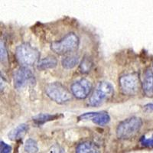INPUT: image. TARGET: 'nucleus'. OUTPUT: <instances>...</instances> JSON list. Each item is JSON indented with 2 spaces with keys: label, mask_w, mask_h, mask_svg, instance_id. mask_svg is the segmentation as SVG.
<instances>
[{
  "label": "nucleus",
  "mask_w": 153,
  "mask_h": 153,
  "mask_svg": "<svg viewBox=\"0 0 153 153\" xmlns=\"http://www.w3.org/2000/svg\"><path fill=\"white\" fill-rule=\"evenodd\" d=\"M114 94V87L108 81L99 82L92 94L89 97L88 105L91 106H99L110 100Z\"/></svg>",
  "instance_id": "f257e3e1"
},
{
  "label": "nucleus",
  "mask_w": 153,
  "mask_h": 153,
  "mask_svg": "<svg viewBox=\"0 0 153 153\" xmlns=\"http://www.w3.org/2000/svg\"><path fill=\"white\" fill-rule=\"evenodd\" d=\"M143 126V120L137 117H132L123 120L117 128V136L120 139H129L139 132Z\"/></svg>",
  "instance_id": "f03ea898"
},
{
  "label": "nucleus",
  "mask_w": 153,
  "mask_h": 153,
  "mask_svg": "<svg viewBox=\"0 0 153 153\" xmlns=\"http://www.w3.org/2000/svg\"><path fill=\"white\" fill-rule=\"evenodd\" d=\"M16 56L21 65L31 66L39 60L40 53L30 44L22 43L16 48Z\"/></svg>",
  "instance_id": "7ed1b4c3"
},
{
  "label": "nucleus",
  "mask_w": 153,
  "mask_h": 153,
  "mask_svg": "<svg viewBox=\"0 0 153 153\" xmlns=\"http://www.w3.org/2000/svg\"><path fill=\"white\" fill-rule=\"evenodd\" d=\"M80 44L78 36L74 33H69L62 39L54 42L51 45V49L57 54H65L73 52L77 49Z\"/></svg>",
  "instance_id": "20e7f679"
},
{
  "label": "nucleus",
  "mask_w": 153,
  "mask_h": 153,
  "mask_svg": "<svg viewBox=\"0 0 153 153\" xmlns=\"http://www.w3.org/2000/svg\"><path fill=\"white\" fill-rule=\"evenodd\" d=\"M47 96L58 104H64L71 100L72 95L65 86L58 82L50 83L45 87Z\"/></svg>",
  "instance_id": "39448f33"
},
{
  "label": "nucleus",
  "mask_w": 153,
  "mask_h": 153,
  "mask_svg": "<svg viewBox=\"0 0 153 153\" xmlns=\"http://www.w3.org/2000/svg\"><path fill=\"white\" fill-rule=\"evenodd\" d=\"M14 87L16 89L22 88L26 86H33L35 84V77L29 68L22 67L14 74Z\"/></svg>",
  "instance_id": "423d86ee"
},
{
  "label": "nucleus",
  "mask_w": 153,
  "mask_h": 153,
  "mask_svg": "<svg viewBox=\"0 0 153 153\" xmlns=\"http://www.w3.org/2000/svg\"><path fill=\"white\" fill-rule=\"evenodd\" d=\"M120 87L126 95H134L139 91V80L136 74H128L120 78Z\"/></svg>",
  "instance_id": "0eeeda50"
},
{
  "label": "nucleus",
  "mask_w": 153,
  "mask_h": 153,
  "mask_svg": "<svg viewBox=\"0 0 153 153\" xmlns=\"http://www.w3.org/2000/svg\"><path fill=\"white\" fill-rule=\"evenodd\" d=\"M92 90V84L87 79L82 78L74 82L71 87L72 94L77 99H85L90 95Z\"/></svg>",
  "instance_id": "6e6552de"
},
{
  "label": "nucleus",
  "mask_w": 153,
  "mask_h": 153,
  "mask_svg": "<svg viewBox=\"0 0 153 153\" xmlns=\"http://www.w3.org/2000/svg\"><path fill=\"white\" fill-rule=\"evenodd\" d=\"M79 120H91L94 123L99 126H105L110 121L109 113L106 111L90 112L80 115L78 117Z\"/></svg>",
  "instance_id": "1a4fd4ad"
},
{
  "label": "nucleus",
  "mask_w": 153,
  "mask_h": 153,
  "mask_svg": "<svg viewBox=\"0 0 153 153\" xmlns=\"http://www.w3.org/2000/svg\"><path fill=\"white\" fill-rule=\"evenodd\" d=\"M143 90L146 96L153 97V71L150 68L146 70L143 74Z\"/></svg>",
  "instance_id": "9d476101"
},
{
  "label": "nucleus",
  "mask_w": 153,
  "mask_h": 153,
  "mask_svg": "<svg viewBox=\"0 0 153 153\" xmlns=\"http://www.w3.org/2000/svg\"><path fill=\"white\" fill-rule=\"evenodd\" d=\"M76 153H101V149L94 142L84 141L76 146Z\"/></svg>",
  "instance_id": "9b49d317"
},
{
  "label": "nucleus",
  "mask_w": 153,
  "mask_h": 153,
  "mask_svg": "<svg viewBox=\"0 0 153 153\" xmlns=\"http://www.w3.org/2000/svg\"><path fill=\"white\" fill-rule=\"evenodd\" d=\"M28 129H29V126L27 124H20L17 127H16L15 129L11 130L9 133L8 134V136L12 141H16V140L22 139L27 133Z\"/></svg>",
  "instance_id": "f8f14e48"
},
{
  "label": "nucleus",
  "mask_w": 153,
  "mask_h": 153,
  "mask_svg": "<svg viewBox=\"0 0 153 153\" xmlns=\"http://www.w3.org/2000/svg\"><path fill=\"white\" fill-rule=\"evenodd\" d=\"M62 117V115L60 114H48V113H40L32 118L33 123L36 124L37 126H42L45 124V123L59 119L60 117Z\"/></svg>",
  "instance_id": "ddd939ff"
},
{
  "label": "nucleus",
  "mask_w": 153,
  "mask_h": 153,
  "mask_svg": "<svg viewBox=\"0 0 153 153\" xmlns=\"http://www.w3.org/2000/svg\"><path fill=\"white\" fill-rule=\"evenodd\" d=\"M57 65V60L54 56H48L43 59L40 60L38 63V68L39 70L52 69Z\"/></svg>",
  "instance_id": "4468645a"
},
{
  "label": "nucleus",
  "mask_w": 153,
  "mask_h": 153,
  "mask_svg": "<svg viewBox=\"0 0 153 153\" xmlns=\"http://www.w3.org/2000/svg\"><path fill=\"white\" fill-rule=\"evenodd\" d=\"M79 63V57L76 55H70L62 60V66L65 69H72Z\"/></svg>",
  "instance_id": "2eb2a0df"
},
{
  "label": "nucleus",
  "mask_w": 153,
  "mask_h": 153,
  "mask_svg": "<svg viewBox=\"0 0 153 153\" xmlns=\"http://www.w3.org/2000/svg\"><path fill=\"white\" fill-rule=\"evenodd\" d=\"M24 150L26 153H37L38 152V143L33 139H28L25 143Z\"/></svg>",
  "instance_id": "dca6fc26"
},
{
  "label": "nucleus",
  "mask_w": 153,
  "mask_h": 153,
  "mask_svg": "<svg viewBox=\"0 0 153 153\" xmlns=\"http://www.w3.org/2000/svg\"><path fill=\"white\" fill-rule=\"evenodd\" d=\"M139 143L143 147L153 148V133L151 134L150 136H146V135L142 136L139 140Z\"/></svg>",
  "instance_id": "f3484780"
},
{
  "label": "nucleus",
  "mask_w": 153,
  "mask_h": 153,
  "mask_svg": "<svg viewBox=\"0 0 153 153\" xmlns=\"http://www.w3.org/2000/svg\"><path fill=\"white\" fill-rule=\"evenodd\" d=\"M93 63L89 58L85 57L80 65V71L83 74L88 73L92 68Z\"/></svg>",
  "instance_id": "a211bd4d"
},
{
  "label": "nucleus",
  "mask_w": 153,
  "mask_h": 153,
  "mask_svg": "<svg viewBox=\"0 0 153 153\" xmlns=\"http://www.w3.org/2000/svg\"><path fill=\"white\" fill-rule=\"evenodd\" d=\"M0 50H1V61L2 62H5L8 61V53L7 50L5 48V46L2 42H1V47H0Z\"/></svg>",
  "instance_id": "6ab92c4d"
},
{
  "label": "nucleus",
  "mask_w": 153,
  "mask_h": 153,
  "mask_svg": "<svg viewBox=\"0 0 153 153\" xmlns=\"http://www.w3.org/2000/svg\"><path fill=\"white\" fill-rule=\"evenodd\" d=\"M12 147L3 141L0 142V153H11Z\"/></svg>",
  "instance_id": "aec40b11"
},
{
  "label": "nucleus",
  "mask_w": 153,
  "mask_h": 153,
  "mask_svg": "<svg viewBox=\"0 0 153 153\" xmlns=\"http://www.w3.org/2000/svg\"><path fill=\"white\" fill-rule=\"evenodd\" d=\"M48 153H65L64 149L58 144H55L51 147Z\"/></svg>",
  "instance_id": "412c9836"
},
{
  "label": "nucleus",
  "mask_w": 153,
  "mask_h": 153,
  "mask_svg": "<svg viewBox=\"0 0 153 153\" xmlns=\"http://www.w3.org/2000/svg\"><path fill=\"white\" fill-rule=\"evenodd\" d=\"M144 110L146 111H153V103H148L144 106Z\"/></svg>",
  "instance_id": "4be33fe9"
}]
</instances>
